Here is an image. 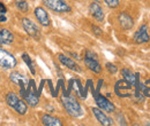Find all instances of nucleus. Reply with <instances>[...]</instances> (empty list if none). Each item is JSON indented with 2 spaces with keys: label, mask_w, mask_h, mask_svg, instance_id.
<instances>
[{
  "label": "nucleus",
  "mask_w": 150,
  "mask_h": 126,
  "mask_svg": "<svg viewBox=\"0 0 150 126\" xmlns=\"http://www.w3.org/2000/svg\"><path fill=\"white\" fill-rule=\"evenodd\" d=\"M18 64V61L14 55L0 47V67L4 69H13Z\"/></svg>",
  "instance_id": "7ed1b4c3"
},
{
  "label": "nucleus",
  "mask_w": 150,
  "mask_h": 126,
  "mask_svg": "<svg viewBox=\"0 0 150 126\" xmlns=\"http://www.w3.org/2000/svg\"><path fill=\"white\" fill-rule=\"evenodd\" d=\"M104 2L110 7V8H115L119 6L120 0H104Z\"/></svg>",
  "instance_id": "4be33fe9"
},
{
  "label": "nucleus",
  "mask_w": 150,
  "mask_h": 126,
  "mask_svg": "<svg viewBox=\"0 0 150 126\" xmlns=\"http://www.w3.org/2000/svg\"><path fill=\"white\" fill-rule=\"evenodd\" d=\"M149 40L150 37L149 33H148L147 25H141L139 31H136V33L134 35V41L136 44H143V42H148Z\"/></svg>",
  "instance_id": "423d86ee"
},
{
  "label": "nucleus",
  "mask_w": 150,
  "mask_h": 126,
  "mask_svg": "<svg viewBox=\"0 0 150 126\" xmlns=\"http://www.w3.org/2000/svg\"><path fill=\"white\" fill-rule=\"evenodd\" d=\"M14 109L18 111V113H20V115H25V112H27V110H28V107H27V103H25L24 101L20 100L19 103L16 104V107Z\"/></svg>",
  "instance_id": "6ab92c4d"
},
{
  "label": "nucleus",
  "mask_w": 150,
  "mask_h": 126,
  "mask_svg": "<svg viewBox=\"0 0 150 126\" xmlns=\"http://www.w3.org/2000/svg\"><path fill=\"white\" fill-rule=\"evenodd\" d=\"M61 102L64 108L66 109V111L72 116V117H82L83 116V109L81 107V104L75 100L72 96H62L61 97Z\"/></svg>",
  "instance_id": "f257e3e1"
},
{
  "label": "nucleus",
  "mask_w": 150,
  "mask_h": 126,
  "mask_svg": "<svg viewBox=\"0 0 150 126\" xmlns=\"http://www.w3.org/2000/svg\"><path fill=\"white\" fill-rule=\"evenodd\" d=\"M42 123H43V125H45V126H61L62 125V123H61V120H60L59 118L53 117V116H51V115H47V113L42 117Z\"/></svg>",
  "instance_id": "2eb2a0df"
},
{
  "label": "nucleus",
  "mask_w": 150,
  "mask_h": 126,
  "mask_svg": "<svg viewBox=\"0 0 150 126\" xmlns=\"http://www.w3.org/2000/svg\"><path fill=\"white\" fill-rule=\"evenodd\" d=\"M7 21V17H6V13L4 12H0V23L2 22H6Z\"/></svg>",
  "instance_id": "393cba45"
},
{
  "label": "nucleus",
  "mask_w": 150,
  "mask_h": 126,
  "mask_svg": "<svg viewBox=\"0 0 150 126\" xmlns=\"http://www.w3.org/2000/svg\"><path fill=\"white\" fill-rule=\"evenodd\" d=\"M0 12H4V13H7V8H6V6L0 1Z\"/></svg>",
  "instance_id": "a878e982"
},
{
  "label": "nucleus",
  "mask_w": 150,
  "mask_h": 126,
  "mask_svg": "<svg viewBox=\"0 0 150 126\" xmlns=\"http://www.w3.org/2000/svg\"><path fill=\"white\" fill-rule=\"evenodd\" d=\"M19 97H18V95L15 94V93H8L7 95H6V102H7V104L11 107V108H15L16 107V104L19 103Z\"/></svg>",
  "instance_id": "a211bd4d"
},
{
  "label": "nucleus",
  "mask_w": 150,
  "mask_h": 126,
  "mask_svg": "<svg viewBox=\"0 0 150 126\" xmlns=\"http://www.w3.org/2000/svg\"><path fill=\"white\" fill-rule=\"evenodd\" d=\"M11 80L14 83V84H18L21 86V90H23L24 88V86H25V84L28 83V79L23 76V74H21L20 72H12L11 73Z\"/></svg>",
  "instance_id": "4468645a"
},
{
  "label": "nucleus",
  "mask_w": 150,
  "mask_h": 126,
  "mask_svg": "<svg viewBox=\"0 0 150 126\" xmlns=\"http://www.w3.org/2000/svg\"><path fill=\"white\" fill-rule=\"evenodd\" d=\"M93 30H94L95 35H97V36H100V35H102V30H100L98 26H95V25H93Z\"/></svg>",
  "instance_id": "b1692460"
},
{
  "label": "nucleus",
  "mask_w": 150,
  "mask_h": 126,
  "mask_svg": "<svg viewBox=\"0 0 150 126\" xmlns=\"http://www.w3.org/2000/svg\"><path fill=\"white\" fill-rule=\"evenodd\" d=\"M106 68H108V70L111 72V73H115V72L118 71L117 67L114 64H112V63H106Z\"/></svg>",
  "instance_id": "5701e85b"
},
{
  "label": "nucleus",
  "mask_w": 150,
  "mask_h": 126,
  "mask_svg": "<svg viewBox=\"0 0 150 126\" xmlns=\"http://www.w3.org/2000/svg\"><path fill=\"white\" fill-rule=\"evenodd\" d=\"M89 12L93 15V17L96 18L98 22H103L104 21V12L102 9V7L97 3V2H91L89 6Z\"/></svg>",
  "instance_id": "9b49d317"
},
{
  "label": "nucleus",
  "mask_w": 150,
  "mask_h": 126,
  "mask_svg": "<svg viewBox=\"0 0 150 126\" xmlns=\"http://www.w3.org/2000/svg\"><path fill=\"white\" fill-rule=\"evenodd\" d=\"M84 64L88 69H90L95 73H100L102 72V67L99 64V62L97 61V58H93V57H89V56H86L84 57Z\"/></svg>",
  "instance_id": "f8f14e48"
},
{
  "label": "nucleus",
  "mask_w": 150,
  "mask_h": 126,
  "mask_svg": "<svg viewBox=\"0 0 150 126\" xmlns=\"http://www.w3.org/2000/svg\"><path fill=\"white\" fill-rule=\"evenodd\" d=\"M95 100H96L97 106L100 109H103L104 111H106V112H113L115 110V107H114V104H113L112 102H110L106 97L102 96L100 94L95 95Z\"/></svg>",
  "instance_id": "39448f33"
},
{
  "label": "nucleus",
  "mask_w": 150,
  "mask_h": 126,
  "mask_svg": "<svg viewBox=\"0 0 150 126\" xmlns=\"http://www.w3.org/2000/svg\"><path fill=\"white\" fill-rule=\"evenodd\" d=\"M118 19H119V23H120V25L124 30H131L133 25H134V21H133L132 16L128 15L127 13H125V12H121L119 14Z\"/></svg>",
  "instance_id": "1a4fd4ad"
},
{
  "label": "nucleus",
  "mask_w": 150,
  "mask_h": 126,
  "mask_svg": "<svg viewBox=\"0 0 150 126\" xmlns=\"http://www.w3.org/2000/svg\"><path fill=\"white\" fill-rule=\"evenodd\" d=\"M93 112H94L96 119H97L102 125H104V126L113 125L112 119H111L109 116H106V115L100 110V108H93Z\"/></svg>",
  "instance_id": "0eeeda50"
},
{
  "label": "nucleus",
  "mask_w": 150,
  "mask_h": 126,
  "mask_svg": "<svg viewBox=\"0 0 150 126\" xmlns=\"http://www.w3.org/2000/svg\"><path fill=\"white\" fill-rule=\"evenodd\" d=\"M121 74H122V77H124V80L128 81L133 86L135 85V83H136V76H135L131 70H128V69H122Z\"/></svg>",
  "instance_id": "dca6fc26"
},
{
  "label": "nucleus",
  "mask_w": 150,
  "mask_h": 126,
  "mask_svg": "<svg viewBox=\"0 0 150 126\" xmlns=\"http://www.w3.org/2000/svg\"><path fill=\"white\" fill-rule=\"evenodd\" d=\"M24 99H25L27 103H28L29 106H31V107H36V106L38 104V102H39L38 96L36 95V94L31 93V92L25 93V94H24Z\"/></svg>",
  "instance_id": "f3484780"
},
{
  "label": "nucleus",
  "mask_w": 150,
  "mask_h": 126,
  "mask_svg": "<svg viewBox=\"0 0 150 126\" xmlns=\"http://www.w3.org/2000/svg\"><path fill=\"white\" fill-rule=\"evenodd\" d=\"M35 16H36L38 22L42 25H44V26H49L50 25L51 21H50V17H49V14H47V12L43 7H37L35 9Z\"/></svg>",
  "instance_id": "6e6552de"
},
{
  "label": "nucleus",
  "mask_w": 150,
  "mask_h": 126,
  "mask_svg": "<svg viewBox=\"0 0 150 126\" xmlns=\"http://www.w3.org/2000/svg\"><path fill=\"white\" fill-rule=\"evenodd\" d=\"M22 58H23V61L28 64V67H29V69H30L31 73H33V74H35V69H34V67H33V63H31L30 57L28 56V54H22Z\"/></svg>",
  "instance_id": "412c9836"
},
{
  "label": "nucleus",
  "mask_w": 150,
  "mask_h": 126,
  "mask_svg": "<svg viewBox=\"0 0 150 126\" xmlns=\"http://www.w3.org/2000/svg\"><path fill=\"white\" fill-rule=\"evenodd\" d=\"M15 5L21 12H28V2L25 0H15Z\"/></svg>",
  "instance_id": "aec40b11"
},
{
  "label": "nucleus",
  "mask_w": 150,
  "mask_h": 126,
  "mask_svg": "<svg viewBox=\"0 0 150 126\" xmlns=\"http://www.w3.org/2000/svg\"><path fill=\"white\" fill-rule=\"evenodd\" d=\"M14 41L13 33L5 28H0V45H9Z\"/></svg>",
  "instance_id": "ddd939ff"
},
{
  "label": "nucleus",
  "mask_w": 150,
  "mask_h": 126,
  "mask_svg": "<svg viewBox=\"0 0 150 126\" xmlns=\"http://www.w3.org/2000/svg\"><path fill=\"white\" fill-rule=\"evenodd\" d=\"M43 3L56 13H69L72 10L71 6L65 0H43Z\"/></svg>",
  "instance_id": "f03ea898"
},
{
  "label": "nucleus",
  "mask_w": 150,
  "mask_h": 126,
  "mask_svg": "<svg viewBox=\"0 0 150 126\" xmlns=\"http://www.w3.org/2000/svg\"><path fill=\"white\" fill-rule=\"evenodd\" d=\"M22 26H23V29L25 30V32L30 37L36 38V39L39 38V35H40L39 29H38V26L31 21V19L25 18V17L22 18Z\"/></svg>",
  "instance_id": "20e7f679"
},
{
  "label": "nucleus",
  "mask_w": 150,
  "mask_h": 126,
  "mask_svg": "<svg viewBox=\"0 0 150 126\" xmlns=\"http://www.w3.org/2000/svg\"><path fill=\"white\" fill-rule=\"evenodd\" d=\"M58 58H59V61L61 62V64H64L66 68H68V69H71V70H73V71H75V72L82 71V70H81V68L75 63L71 57H67V56H65V55L59 54Z\"/></svg>",
  "instance_id": "9d476101"
}]
</instances>
